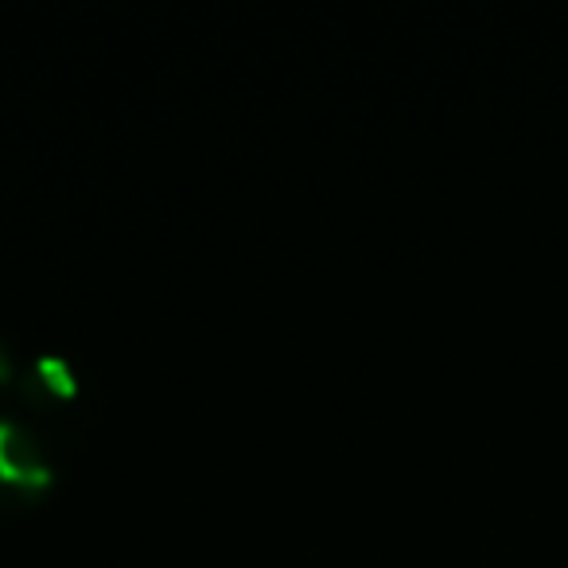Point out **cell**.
Instances as JSON below:
<instances>
[{"instance_id":"6da1fadb","label":"cell","mask_w":568,"mask_h":568,"mask_svg":"<svg viewBox=\"0 0 568 568\" xmlns=\"http://www.w3.org/2000/svg\"><path fill=\"white\" fill-rule=\"evenodd\" d=\"M55 479L59 471L48 440L24 417L0 413V510L40 503Z\"/></svg>"},{"instance_id":"7a4b0ae2","label":"cell","mask_w":568,"mask_h":568,"mask_svg":"<svg viewBox=\"0 0 568 568\" xmlns=\"http://www.w3.org/2000/svg\"><path fill=\"white\" fill-rule=\"evenodd\" d=\"M17 397L36 409H48V405H59L67 397L79 394V374H74L71 358L59 355V351H40L28 363H20L17 374Z\"/></svg>"},{"instance_id":"3957f363","label":"cell","mask_w":568,"mask_h":568,"mask_svg":"<svg viewBox=\"0 0 568 568\" xmlns=\"http://www.w3.org/2000/svg\"><path fill=\"white\" fill-rule=\"evenodd\" d=\"M17 374H20V358H17V351H12L9 343L0 339V394H4V389L17 386Z\"/></svg>"}]
</instances>
